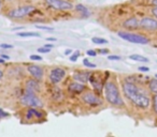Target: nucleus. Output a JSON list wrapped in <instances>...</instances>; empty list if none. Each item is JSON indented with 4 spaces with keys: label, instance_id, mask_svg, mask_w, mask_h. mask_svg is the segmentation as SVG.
I'll return each mask as SVG.
<instances>
[{
    "label": "nucleus",
    "instance_id": "nucleus-10",
    "mask_svg": "<svg viewBox=\"0 0 157 137\" xmlns=\"http://www.w3.org/2000/svg\"><path fill=\"white\" fill-rule=\"evenodd\" d=\"M27 71L29 72V74L33 77V79L36 80H42L43 79V76H44V71L43 69L39 66H36V64H31V66H28Z\"/></svg>",
    "mask_w": 157,
    "mask_h": 137
},
{
    "label": "nucleus",
    "instance_id": "nucleus-16",
    "mask_svg": "<svg viewBox=\"0 0 157 137\" xmlns=\"http://www.w3.org/2000/svg\"><path fill=\"white\" fill-rule=\"evenodd\" d=\"M90 83H92V85H93V87H94L95 90H96L98 93L101 92V90H102V84H101V81H99V80L96 79L95 76L90 77Z\"/></svg>",
    "mask_w": 157,
    "mask_h": 137
},
{
    "label": "nucleus",
    "instance_id": "nucleus-32",
    "mask_svg": "<svg viewBox=\"0 0 157 137\" xmlns=\"http://www.w3.org/2000/svg\"><path fill=\"white\" fill-rule=\"evenodd\" d=\"M98 53H99V54H102V55H107V54H109V49H107V48L99 49Z\"/></svg>",
    "mask_w": 157,
    "mask_h": 137
},
{
    "label": "nucleus",
    "instance_id": "nucleus-35",
    "mask_svg": "<svg viewBox=\"0 0 157 137\" xmlns=\"http://www.w3.org/2000/svg\"><path fill=\"white\" fill-rule=\"evenodd\" d=\"M43 47H45V48H49V49H52L53 48V45L52 44H45Z\"/></svg>",
    "mask_w": 157,
    "mask_h": 137
},
{
    "label": "nucleus",
    "instance_id": "nucleus-43",
    "mask_svg": "<svg viewBox=\"0 0 157 137\" xmlns=\"http://www.w3.org/2000/svg\"><path fill=\"white\" fill-rule=\"evenodd\" d=\"M155 77H156V79H157V74H155Z\"/></svg>",
    "mask_w": 157,
    "mask_h": 137
},
{
    "label": "nucleus",
    "instance_id": "nucleus-11",
    "mask_svg": "<svg viewBox=\"0 0 157 137\" xmlns=\"http://www.w3.org/2000/svg\"><path fill=\"white\" fill-rule=\"evenodd\" d=\"M123 27L125 28L126 30L129 31H134V30H137L140 28V21L138 19L137 17L132 16V17H129L127 18L126 21H124L123 23Z\"/></svg>",
    "mask_w": 157,
    "mask_h": 137
},
{
    "label": "nucleus",
    "instance_id": "nucleus-26",
    "mask_svg": "<svg viewBox=\"0 0 157 137\" xmlns=\"http://www.w3.org/2000/svg\"><path fill=\"white\" fill-rule=\"evenodd\" d=\"M38 29H41V30H47V31H52L53 28L52 27H46V26H36Z\"/></svg>",
    "mask_w": 157,
    "mask_h": 137
},
{
    "label": "nucleus",
    "instance_id": "nucleus-23",
    "mask_svg": "<svg viewBox=\"0 0 157 137\" xmlns=\"http://www.w3.org/2000/svg\"><path fill=\"white\" fill-rule=\"evenodd\" d=\"M121 59H122L121 56H117V55H111V56H109V60L117 61V60H121Z\"/></svg>",
    "mask_w": 157,
    "mask_h": 137
},
{
    "label": "nucleus",
    "instance_id": "nucleus-15",
    "mask_svg": "<svg viewBox=\"0 0 157 137\" xmlns=\"http://www.w3.org/2000/svg\"><path fill=\"white\" fill-rule=\"evenodd\" d=\"M75 10H76V12H79V13L81 14L82 17L87 18L90 16V12L88 11V9H87L86 7H84L83 5H76Z\"/></svg>",
    "mask_w": 157,
    "mask_h": 137
},
{
    "label": "nucleus",
    "instance_id": "nucleus-9",
    "mask_svg": "<svg viewBox=\"0 0 157 137\" xmlns=\"http://www.w3.org/2000/svg\"><path fill=\"white\" fill-rule=\"evenodd\" d=\"M66 76V71L63 70V68H55L52 71L49 72V80L53 83V84H58L61 80L65 78Z\"/></svg>",
    "mask_w": 157,
    "mask_h": 137
},
{
    "label": "nucleus",
    "instance_id": "nucleus-37",
    "mask_svg": "<svg viewBox=\"0 0 157 137\" xmlns=\"http://www.w3.org/2000/svg\"><path fill=\"white\" fill-rule=\"evenodd\" d=\"M46 40L51 41V42H55V41H57V39H55V38H47Z\"/></svg>",
    "mask_w": 157,
    "mask_h": 137
},
{
    "label": "nucleus",
    "instance_id": "nucleus-39",
    "mask_svg": "<svg viewBox=\"0 0 157 137\" xmlns=\"http://www.w3.org/2000/svg\"><path fill=\"white\" fill-rule=\"evenodd\" d=\"M2 77H3V72L0 70V81H1V79H2Z\"/></svg>",
    "mask_w": 157,
    "mask_h": 137
},
{
    "label": "nucleus",
    "instance_id": "nucleus-3",
    "mask_svg": "<svg viewBox=\"0 0 157 137\" xmlns=\"http://www.w3.org/2000/svg\"><path fill=\"white\" fill-rule=\"evenodd\" d=\"M118 36L122 38L123 40L128 41L130 43H135V44L145 45L150 43V40L146 36L139 34V33H134V32H128V31H120Z\"/></svg>",
    "mask_w": 157,
    "mask_h": 137
},
{
    "label": "nucleus",
    "instance_id": "nucleus-24",
    "mask_svg": "<svg viewBox=\"0 0 157 137\" xmlns=\"http://www.w3.org/2000/svg\"><path fill=\"white\" fill-rule=\"evenodd\" d=\"M79 56H80V53L76 50V53H74L71 57H70V60H71V61H76V59L79 58Z\"/></svg>",
    "mask_w": 157,
    "mask_h": 137
},
{
    "label": "nucleus",
    "instance_id": "nucleus-25",
    "mask_svg": "<svg viewBox=\"0 0 157 137\" xmlns=\"http://www.w3.org/2000/svg\"><path fill=\"white\" fill-rule=\"evenodd\" d=\"M38 52H39V53H42V54H47L51 52V49L45 48V47H40V48H38Z\"/></svg>",
    "mask_w": 157,
    "mask_h": 137
},
{
    "label": "nucleus",
    "instance_id": "nucleus-38",
    "mask_svg": "<svg viewBox=\"0 0 157 137\" xmlns=\"http://www.w3.org/2000/svg\"><path fill=\"white\" fill-rule=\"evenodd\" d=\"M1 58H2V59H9V56H7V55H1Z\"/></svg>",
    "mask_w": 157,
    "mask_h": 137
},
{
    "label": "nucleus",
    "instance_id": "nucleus-4",
    "mask_svg": "<svg viewBox=\"0 0 157 137\" xmlns=\"http://www.w3.org/2000/svg\"><path fill=\"white\" fill-rule=\"evenodd\" d=\"M35 11V7L33 5H23V7H18L15 9L11 10L7 13V16L12 19H19V18H24L30 15Z\"/></svg>",
    "mask_w": 157,
    "mask_h": 137
},
{
    "label": "nucleus",
    "instance_id": "nucleus-6",
    "mask_svg": "<svg viewBox=\"0 0 157 137\" xmlns=\"http://www.w3.org/2000/svg\"><path fill=\"white\" fill-rule=\"evenodd\" d=\"M49 8L57 11H70L73 9V5L66 0H45Z\"/></svg>",
    "mask_w": 157,
    "mask_h": 137
},
{
    "label": "nucleus",
    "instance_id": "nucleus-42",
    "mask_svg": "<svg viewBox=\"0 0 157 137\" xmlns=\"http://www.w3.org/2000/svg\"><path fill=\"white\" fill-rule=\"evenodd\" d=\"M5 1H12V0H5Z\"/></svg>",
    "mask_w": 157,
    "mask_h": 137
},
{
    "label": "nucleus",
    "instance_id": "nucleus-5",
    "mask_svg": "<svg viewBox=\"0 0 157 137\" xmlns=\"http://www.w3.org/2000/svg\"><path fill=\"white\" fill-rule=\"evenodd\" d=\"M21 103L25 106H29L31 108H36V107H42L43 103L40 100V97H38L35 93L25 92L21 97Z\"/></svg>",
    "mask_w": 157,
    "mask_h": 137
},
{
    "label": "nucleus",
    "instance_id": "nucleus-1",
    "mask_svg": "<svg viewBox=\"0 0 157 137\" xmlns=\"http://www.w3.org/2000/svg\"><path fill=\"white\" fill-rule=\"evenodd\" d=\"M123 92L125 97L129 100L131 103H134L136 106L139 108H148L150 106V97L144 92L142 89H140L135 83L126 80L122 85Z\"/></svg>",
    "mask_w": 157,
    "mask_h": 137
},
{
    "label": "nucleus",
    "instance_id": "nucleus-19",
    "mask_svg": "<svg viewBox=\"0 0 157 137\" xmlns=\"http://www.w3.org/2000/svg\"><path fill=\"white\" fill-rule=\"evenodd\" d=\"M148 88H150V90H151L153 93L157 94V79L156 78L150 80V83H148Z\"/></svg>",
    "mask_w": 157,
    "mask_h": 137
},
{
    "label": "nucleus",
    "instance_id": "nucleus-29",
    "mask_svg": "<svg viewBox=\"0 0 157 137\" xmlns=\"http://www.w3.org/2000/svg\"><path fill=\"white\" fill-rule=\"evenodd\" d=\"M8 116H9V114H7L5 111L0 109V119H2V118H5V117H8Z\"/></svg>",
    "mask_w": 157,
    "mask_h": 137
},
{
    "label": "nucleus",
    "instance_id": "nucleus-40",
    "mask_svg": "<svg viewBox=\"0 0 157 137\" xmlns=\"http://www.w3.org/2000/svg\"><path fill=\"white\" fill-rule=\"evenodd\" d=\"M0 63H1V64H2V63H5V60H3L1 57H0Z\"/></svg>",
    "mask_w": 157,
    "mask_h": 137
},
{
    "label": "nucleus",
    "instance_id": "nucleus-2",
    "mask_svg": "<svg viewBox=\"0 0 157 137\" xmlns=\"http://www.w3.org/2000/svg\"><path fill=\"white\" fill-rule=\"evenodd\" d=\"M104 97L107 99V101L114 106H123L124 105V101L122 99L118 87H117L116 83H114L113 80H109L108 83L104 85Z\"/></svg>",
    "mask_w": 157,
    "mask_h": 137
},
{
    "label": "nucleus",
    "instance_id": "nucleus-20",
    "mask_svg": "<svg viewBox=\"0 0 157 137\" xmlns=\"http://www.w3.org/2000/svg\"><path fill=\"white\" fill-rule=\"evenodd\" d=\"M92 41L95 44H108V40L102 39V38H93Z\"/></svg>",
    "mask_w": 157,
    "mask_h": 137
},
{
    "label": "nucleus",
    "instance_id": "nucleus-13",
    "mask_svg": "<svg viewBox=\"0 0 157 137\" xmlns=\"http://www.w3.org/2000/svg\"><path fill=\"white\" fill-rule=\"evenodd\" d=\"M90 74L88 72H75L73 74V78L77 83H81V84H86L88 80H90Z\"/></svg>",
    "mask_w": 157,
    "mask_h": 137
},
{
    "label": "nucleus",
    "instance_id": "nucleus-27",
    "mask_svg": "<svg viewBox=\"0 0 157 137\" xmlns=\"http://www.w3.org/2000/svg\"><path fill=\"white\" fill-rule=\"evenodd\" d=\"M30 59H31V60H36V61H40V60H42V57H41V56H38V55H31V56H30Z\"/></svg>",
    "mask_w": 157,
    "mask_h": 137
},
{
    "label": "nucleus",
    "instance_id": "nucleus-31",
    "mask_svg": "<svg viewBox=\"0 0 157 137\" xmlns=\"http://www.w3.org/2000/svg\"><path fill=\"white\" fill-rule=\"evenodd\" d=\"M148 5H153V8L157 7V0H148Z\"/></svg>",
    "mask_w": 157,
    "mask_h": 137
},
{
    "label": "nucleus",
    "instance_id": "nucleus-22",
    "mask_svg": "<svg viewBox=\"0 0 157 137\" xmlns=\"http://www.w3.org/2000/svg\"><path fill=\"white\" fill-rule=\"evenodd\" d=\"M83 64L85 66H87V68H96V64H95V63H90V62L88 61V59H84V60H83Z\"/></svg>",
    "mask_w": 157,
    "mask_h": 137
},
{
    "label": "nucleus",
    "instance_id": "nucleus-34",
    "mask_svg": "<svg viewBox=\"0 0 157 137\" xmlns=\"http://www.w3.org/2000/svg\"><path fill=\"white\" fill-rule=\"evenodd\" d=\"M152 14L154 15V17H156V19H157V7H155V8H153L152 9Z\"/></svg>",
    "mask_w": 157,
    "mask_h": 137
},
{
    "label": "nucleus",
    "instance_id": "nucleus-41",
    "mask_svg": "<svg viewBox=\"0 0 157 137\" xmlns=\"http://www.w3.org/2000/svg\"><path fill=\"white\" fill-rule=\"evenodd\" d=\"M1 7H2V0H0V9H1Z\"/></svg>",
    "mask_w": 157,
    "mask_h": 137
},
{
    "label": "nucleus",
    "instance_id": "nucleus-33",
    "mask_svg": "<svg viewBox=\"0 0 157 137\" xmlns=\"http://www.w3.org/2000/svg\"><path fill=\"white\" fill-rule=\"evenodd\" d=\"M0 47H1V48H12L13 46L10 44H0Z\"/></svg>",
    "mask_w": 157,
    "mask_h": 137
},
{
    "label": "nucleus",
    "instance_id": "nucleus-30",
    "mask_svg": "<svg viewBox=\"0 0 157 137\" xmlns=\"http://www.w3.org/2000/svg\"><path fill=\"white\" fill-rule=\"evenodd\" d=\"M86 54L88 55V56H96L97 53H96V50H93V49H90V50H87Z\"/></svg>",
    "mask_w": 157,
    "mask_h": 137
},
{
    "label": "nucleus",
    "instance_id": "nucleus-7",
    "mask_svg": "<svg viewBox=\"0 0 157 137\" xmlns=\"http://www.w3.org/2000/svg\"><path fill=\"white\" fill-rule=\"evenodd\" d=\"M82 101L90 106H99L102 104L101 99L98 95H96L94 92H86L82 94Z\"/></svg>",
    "mask_w": 157,
    "mask_h": 137
},
{
    "label": "nucleus",
    "instance_id": "nucleus-12",
    "mask_svg": "<svg viewBox=\"0 0 157 137\" xmlns=\"http://www.w3.org/2000/svg\"><path fill=\"white\" fill-rule=\"evenodd\" d=\"M25 89H26V92L29 93H37L40 91V85L38 83V80L36 79H29L26 81V86H25Z\"/></svg>",
    "mask_w": 157,
    "mask_h": 137
},
{
    "label": "nucleus",
    "instance_id": "nucleus-18",
    "mask_svg": "<svg viewBox=\"0 0 157 137\" xmlns=\"http://www.w3.org/2000/svg\"><path fill=\"white\" fill-rule=\"evenodd\" d=\"M129 59L135 60V61H138V62H144V63H146V62L150 61L148 58L144 57V56H141V55H130Z\"/></svg>",
    "mask_w": 157,
    "mask_h": 137
},
{
    "label": "nucleus",
    "instance_id": "nucleus-36",
    "mask_svg": "<svg viewBox=\"0 0 157 137\" xmlns=\"http://www.w3.org/2000/svg\"><path fill=\"white\" fill-rule=\"evenodd\" d=\"M71 53H72L71 49H66V52H65V55H66V56H68V55H71Z\"/></svg>",
    "mask_w": 157,
    "mask_h": 137
},
{
    "label": "nucleus",
    "instance_id": "nucleus-28",
    "mask_svg": "<svg viewBox=\"0 0 157 137\" xmlns=\"http://www.w3.org/2000/svg\"><path fill=\"white\" fill-rule=\"evenodd\" d=\"M138 69H139V71H141V72H148L150 71V68H148V66H139Z\"/></svg>",
    "mask_w": 157,
    "mask_h": 137
},
{
    "label": "nucleus",
    "instance_id": "nucleus-14",
    "mask_svg": "<svg viewBox=\"0 0 157 137\" xmlns=\"http://www.w3.org/2000/svg\"><path fill=\"white\" fill-rule=\"evenodd\" d=\"M69 90L73 93H82L85 90V86L81 83H77V81H73L69 85Z\"/></svg>",
    "mask_w": 157,
    "mask_h": 137
},
{
    "label": "nucleus",
    "instance_id": "nucleus-8",
    "mask_svg": "<svg viewBox=\"0 0 157 137\" xmlns=\"http://www.w3.org/2000/svg\"><path fill=\"white\" fill-rule=\"evenodd\" d=\"M140 28L145 31H157V19L145 16L140 21Z\"/></svg>",
    "mask_w": 157,
    "mask_h": 137
},
{
    "label": "nucleus",
    "instance_id": "nucleus-21",
    "mask_svg": "<svg viewBox=\"0 0 157 137\" xmlns=\"http://www.w3.org/2000/svg\"><path fill=\"white\" fill-rule=\"evenodd\" d=\"M153 108L157 115V94H154V97H153Z\"/></svg>",
    "mask_w": 157,
    "mask_h": 137
},
{
    "label": "nucleus",
    "instance_id": "nucleus-17",
    "mask_svg": "<svg viewBox=\"0 0 157 137\" xmlns=\"http://www.w3.org/2000/svg\"><path fill=\"white\" fill-rule=\"evenodd\" d=\"M21 38H40V34L37 32H31V31H24V32H18L16 33Z\"/></svg>",
    "mask_w": 157,
    "mask_h": 137
}]
</instances>
